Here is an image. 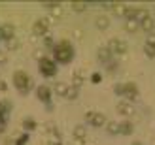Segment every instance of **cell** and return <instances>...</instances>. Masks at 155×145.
Listing matches in <instances>:
<instances>
[{"instance_id":"obj_2","label":"cell","mask_w":155,"mask_h":145,"mask_svg":"<svg viewBox=\"0 0 155 145\" xmlns=\"http://www.w3.org/2000/svg\"><path fill=\"white\" fill-rule=\"evenodd\" d=\"M13 85H15V89L19 90L21 94H27L28 90H30V87H32V79L28 77V74L27 72H15L13 74Z\"/></svg>"},{"instance_id":"obj_8","label":"cell","mask_w":155,"mask_h":145,"mask_svg":"<svg viewBox=\"0 0 155 145\" xmlns=\"http://www.w3.org/2000/svg\"><path fill=\"white\" fill-rule=\"evenodd\" d=\"M36 96L40 98L44 104H49L51 102V89L48 85H40V87L36 89Z\"/></svg>"},{"instance_id":"obj_22","label":"cell","mask_w":155,"mask_h":145,"mask_svg":"<svg viewBox=\"0 0 155 145\" xmlns=\"http://www.w3.org/2000/svg\"><path fill=\"white\" fill-rule=\"evenodd\" d=\"M144 53H146V57L153 58V57H155V47H153V45H148V43H146V45H144Z\"/></svg>"},{"instance_id":"obj_25","label":"cell","mask_w":155,"mask_h":145,"mask_svg":"<svg viewBox=\"0 0 155 145\" xmlns=\"http://www.w3.org/2000/svg\"><path fill=\"white\" fill-rule=\"evenodd\" d=\"M59 4H61V2H57V0H48V2H42L44 8H53V10H55V8H59Z\"/></svg>"},{"instance_id":"obj_19","label":"cell","mask_w":155,"mask_h":145,"mask_svg":"<svg viewBox=\"0 0 155 145\" xmlns=\"http://www.w3.org/2000/svg\"><path fill=\"white\" fill-rule=\"evenodd\" d=\"M138 27H140V25H138V21H125V30H127V32H130V34L136 32Z\"/></svg>"},{"instance_id":"obj_15","label":"cell","mask_w":155,"mask_h":145,"mask_svg":"<svg viewBox=\"0 0 155 145\" xmlns=\"http://www.w3.org/2000/svg\"><path fill=\"white\" fill-rule=\"evenodd\" d=\"M95 25H97V28H100V30H106L108 27H110V19L104 17V15H100V17H97Z\"/></svg>"},{"instance_id":"obj_12","label":"cell","mask_w":155,"mask_h":145,"mask_svg":"<svg viewBox=\"0 0 155 145\" xmlns=\"http://www.w3.org/2000/svg\"><path fill=\"white\" fill-rule=\"evenodd\" d=\"M13 34H15L13 25H0V38H2V40H6V42L12 40Z\"/></svg>"},{"instance_id":"obj_3","label":"cell","mask_w":155,"mask_h":145,"mask_svg":"<svg viewBox=\"0 0 155 145\" xmlns=\"http://www.w3.org/2000/svg\"><path fill=\"white\" fill-rule=\"evenodd\" d=\"M40 74L44 75V77H53V75L57 74V64H55V60H51L48 57H44L40 58Z\"/></svg>"},{"instance_id":"obj_21","label":"cell","mask_w":155,"mask_h":145,"mask_svg":"<svg viewBox=\"0 0 155 145\" xmlns=\"http://www.w3.org/2000/svg\"><path fill=\"white\" fill-rule=\"evenodd\" d=\"M6 45H8V51H15V49L19 47V42L15 40V38H12V40H8V42H6Z\"/></svg>"},{"instance_id":"obj_32","label":"cell","mask_w":155,"mask_h":145,"mask_svg":"<svg viewBox=\"0 0 155 145\" xmlns=\"http://www.w3.org/2000/svg\"><path fill=\"white\" fill-rule=\"evenodd\" d=\"M0 83H2V81H0Z\"/></svg>"},{"instance_id":"obj_14","label":"cell","mask_w":155,"mask_h":145,"mask_svg":"<svg viewBox=\"0 0 155 145\" xmlns=\"http://www.w3.org/2000/svg\"><path fill=\"white\" fill-rule=\"evenodd\" d=\"M78 94H80V87H76V85L66 87V93H64V98H66V100H76Z\"/></svg>"},{"instance_id":"obj_11","label":"cell","mask_w":155,"mask_h":145,"mask_svg":"<svg viewBox=\"0 0 155 145\" xmlns=\"http://www.w3.org/2000/svg\"><path fill=\"white\" fill-rule=\"evenodd\" d=\"M98 60L102 62L104 66H108L110 62H114V55H112V51L108 49V47H100L98 49Z\"/></svg>"},{"instance_id":"obj_24","label":"cell","mask_w":155,"mask_h":145,"mask_svg":"<svg viewBox=\"0 0 155 145\" xmlns=\"http://www.w3.org/2000/svg\"><path fill=\"white\" fill-rule=\"evenodd\" d=\"M85 8H87V6H85V2H72V10L74 11H83Z\"/></svg>"},{"instance_id":"obj_4","label":"cell","mask_w":155,"mask_h":145,"mask_svg":"<svg viewBox=\"0 0 155 145\" xmlns=\"http://www.w3.org/2000/svg\"><path fill=\"white\" fill-rule=\"evenodd\" d=\"M85 121H87V125H93V126H104L106 125V117L102 113H97V111L85 113Z\"/></svg>"},{"instance_id":"obj_27","label":"cell","mask_w":155,"mask_h":145,"mask_svg":"<svg viewBox=\"0 0 155 145\" xmlns=\"http://www.w3.org/2000/svg\"><path fill=\"white\" fill-rule=\"evenodd\" d=\"M91 81H93V83H100V81H102V75H100L98 72H95V74L91 75Z\"/></svg>"},{"instance_id":"obj_20","label":"cell","mask_w":155,"mask_h":145,"mask_svg":"<svg viewBox=\"0 0 155 145\" xmlns=\"http://www.w3.org/2000/svg\"><path fill=\"white\" fill-rule=\"evenodd\" d=\"M74 136H76L78 140H85V126L78 125V126L74 128Z\"/></svg>"},{"instance_id":"obj_7","label":"cell","mask_w":155,"mask_h":145,"mask_svg":"<svg viewBox=\"0 0 155 145\" xmlns=\"http://www.w3.org/2000/svg\"><path fill=\"white\" fill-rule=\"evenodd\" d=\"M48 28H49V21L48 19H38L34 25H32V34H36V36H45V34H48Z\"/></svg>"},{"instance_id":"obj_5","label":"cell","mask_w":155,"mask_h":145,"mask_svg":"<svg viewBox=\"0 0 155 145\" xmlns=\"http://www.w3.org/2000/svg\"><path fill=\"white\" fill-rule=\"evenodd\" d=\"M108 49L112 51V55H123V53L127 51V43L119 40V38H114V40H110V43H108Z\"/></svg>"},{"instance_id":"obj_1","label":"cell","mask_w":155,"mask_h":145,"mask_svg":"<svg viewBox=\"0 0 155 145\" xmlns=\"http://www.w3.org/2000/svg\"><path fill=\"white\" fill-rule=\"evenodd\" d=\"M53 57H55V60L61 62V64H68V62H70V60L74 58V49H72L70 42L63 40V42H59V43L53 45Z\"/></svg>"},{"instance_id":"obj_30","label":"cell","mask_w":155,"mask_h":145,"mask_svg":"<svg viewBox=\"0 0 155 145\" xmlns=\"http://www.w3.org/2000/svg\"><path fill=\"white\" fill-rule=\"evenodd\" d=\"M0 62H6V55H4V53H0Z\"/></svg>"},{"instance_id":"obj_23","label":"cell","mask_w":155,"mask_h":145,"mask_svg":"<svg viewBox=\"0 0 155 145\" xmlns=\"http://www.w3.org/2000/svg\"><path fill=\"white\" fill-rule=\"evenodd\" d=\"M23 126H25V130H34L36 123H34L32 119H25V121H23Z\"/></svg>"},{"instance_id":"obj_28","label":"cell","mask_w":155,"mask_h":145,"mask_svg":"<svg viewBox=\"0 0 155 145\" xmlns=\"http://www.w3.org/2000/svg\"><path fill=\"white\" fill-rule=\"evenodd\" d=\"M114 90H115V94H119V96H121V94H123V85H121V83H117V85L114 87Z\"/></svg>"},{"instance_id":"obj_13","label":"cell","mask_w":155,"mask_h":145,"mask_svg":"<svg viewBox=\"0 0 155 145\" xmlns=\"http://www.w3.org/2000/svg\"><path fill=\"white\" fill-rule=\"evenodd\" d=\"M133 132H134V125L130 123V121H123V123H119V134L130 136Z\"/></svg>"},{"instance_id":"obj_18","label":"cell","mask_w":155,"mask_h":145,"mask_svg":"<svg viewBox=\"0 0 155 145\" xmlns=\"http://www.w3.org/2000/svg\"><path fill=\"white\" fill-rule=\"evenodd\" d=\"M106 128H108V134H112V136H117L119 134V123H115V121H110Z\"/></svg>"},{"instance_id":"obj_31","label":"cell","mask_w":155,"mask_h":145,"mask_svg":"<svg viewBox=\"0 0 155 145\" xmlns=\"http://www.w3.org/2000/svg\"><path fill=\"white\" fill-rule=\"evenodd\" d=\"M133 145H142V143L140 141H133Z\"/></svg>"},{"instance_id":"obj_9","label":"cell","mask_w":155,"mask_h":145,"mask_svg":"<svg viewBox=\"0 0 155 145\" xmlns=\"http://www.w3.org/2000/svg\"><path fill=\"white\" fill-rule=\"evenodd\" d=\"M138 25H140V28L146 30V32H153V28H155V19L148 13L146 17H142L140 21H138Z\"/></svg>"},{"instance_id":"obj_10","label":"cell","mask_w":155,"mask_h":145,"mask_svg":"<svg viewBox=\"0 0 155 145\" xmlns=\"http://www.w3.org/2000/svg\"><path fill=\"white\" fill-rule=\"evenodd\" d=\"M115 108H117V113H121V115H127V117H130V115H134V106L130 104V102H119L117 106H115Z\"/></svg>"},{"instance_id":"obj_6","label":"cell","mask_w":155,"mask_h":145,"mask_svg":"<svg viewBox=\"0 0 155 145\" xmlns=\"http://www.w3.org/2000/svg\"><path fill=\"white\" fill-rule=\"evenodd\" d=\"M125 100H129V102H133V100H136L138 98V87L134 85V83H125L123 85V94H121Z\"/></svg>"},{"instance_id":"obj_29","label":"cell","mask_w":155,"mask_h":145,"mask_svg":"<svg viewBox=\"0 0 155 145\" xmlns=\"http://www.w3.org/2000/svg\"><path fill=\"white\" fill-rule=\"evenodd\" d=\"M45 45H49V47H53V42H51V38H49V36H45Z\"/></svg>"},{"instance_id":"obj_17","label":"cell","mask_w":155,"mask_h":145,"mask_svg":"<svg viewBox=\"0 0 155 145\" xmlns=\"http://www.w3.org/2000/svg\"><path fill=\"white\" fill-rule=\"evenodd\" d=\"M53 90H55V94L64 96V93H66V85H64L63 81H55V85H53Z\"/></svg>"},{"instance_id":"obj_16","label":"cell","mask_w":155,"mask_h":145,"mask_svg":"<svg viewBox=\"0 0 155 145\" xmlns=\"http://www.w3.org/2000/svg\"><path fill=\"white\" fill-rule=\"evenodd\" d=\"M112 10L115 15H121V17H125V11H127V6H123L121 2H114L112 4Z\"/></svg>"},{"instance_id":"obj_26","label":"cell","mask_w":155,"mask_h":145,"mask_svg":"<svg viewBox=\"0 0 155 145\" xmlns=\"http://www.w3.org/2000/svg\"><path fill=\"white\" fill-rule=\"evenodd\" d=\"M146 43H148V45H153V47H155V32H150V34H148V40H146Z\"/></svg>"}]
</instances>
